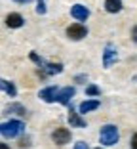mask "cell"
I'll use <instances>...</instances> for the list:
<instances>
[{
    "label": "cell",
    "mask_w": 137,
    "mask_h": 149,
    "mask_svg": "<svg viewBox=\"0 0 137 149\" xmlns=\"http://www.w3.org/2000/svg\"><path fill=\"white\" fill-rule=\"evenodd\" d=\"M74 80H76V82H84V80H88V77H86V74H78Z\"/></svg>",
    "instance_id": "cell-19"
},
{
    "label": "cell",
    "mask_w": 137,
    "mask_h": 149,
    "mask_svg": "<svg viewBox=\"0 0 137 149\" xmlns=\"http://www.w3.org/2000/svg\"><path fill=\"white\" fill-rule=\"evenodd\" d=\"M97 107H99V100H86V101H82V103H80L78 111L82 115H86V113H89V111H95Z\"/></svg>",
    "instance_id": "cell-11"
},
{
    "label": "cell",
    "mask_w": 137,
    "mask_h": 149,
    "mask_svg": "<svg viewBox=\"0 0 137 149\" xmlns=\"http://www.w3.org/2000/svg\"><path fill=\"white\" fill-rule=\"evenodd\" d=\"M105 10L109 13H116L122 10V0H105Z\"/></svg>",
    "instance_id": "cell-12"
},
{
    "label": "cell",
    "mask_w": 137,
    "mask_h": 149,
    "mask_svg": "<svg viewBox=\"0 0 137 149\" xmlns=\"http://www.w3.org/2000/svg\"><path fill=\"white\" fill-rule=\"evenodd\" d=\"M0 149H8V145H6V143H0Z\"/></svg>",
    "instance_id": "cell-23"
},
{
    "label": "cell",
    "mask_w": 137,
    "mask_h": 149,
    "mask_svg": "<svg viewBox=\"0 0 137 149\" xmlns=\"http://www.w3.org/2000/svg\"><path fill=\"white\" fill-rule=\"evenodd\" d=\"M36 13H38V15H44V13H46V4H44V0H38V6H36Z\"/></svg>",
    "instance_id": "cell-17"
},
{
    "label": "cell",
    "mask_w": 137,
    "mask_h": 149,
    "mask_svg": "<svg viewBox=\"0 0 137 149\" xmlns=\"http://www.w3.org/2000/svg\"><path fill=\"white\" fill-rule=\"evenodd\" d=\"M13 2H19V4H27V2H31V0H13Z\"/></svg>",
    "instance_id": "cell-22"
},
{
    "label": "cell",
    "mask_w": 137,
    "mask_h": 149,
    "mask_svg": "<svg viewBox=\"0 0 137 149\" xmlns=\"http://www.w3.org/2000/svg\"><path fill=\"white\" fill-rule=\"evenodd\" d=\"M6 113H15V115H25L27 113V109H25V105H21V103H10L8 107H6Z\"/></svg>",
    "instance_id": "cell-14"
},
{
    "label": "cell",
    "mask_w": 137,
    "mask_h": 149,
    "mask_svg": "<svg viewBox=\"0 0 137 149\" xmlns=\"http://www.w3.org/2000/svg\"><path fill=\"white\" fill-rule=\"evenodd\" d=\"M131 38H133V40H135V42H137V25L133 27V31H131Z\"/></svg>",
    "instance_id": "cell-21"
},
{
    "label": "cell",
    "mask_w": 137,
    "mask_h": 149,
    "mask_svg": "<svg viewBox=\"0 0 137 149\" xmlns=\"http://www.w3.org/2000/svg\"><path fill=\"white\" fill-rule=\"evenodd\" d=\"M29 57H31V59H32V61H34L38 67H44V63H46V61H44V59H42V57H40L36 52H31V54H29Z\"/></svg>",
    "instance_id": "cell-16"
},
{
    "label": "cell",
    "mask_w": 137,
    "mask_h": 149,
    "mask_svg": "<svg viewBox=\"0 0 137 149\" xmlns=\"http://www.w3.org/2000/svg\"><path fill=\"white\" fill-rule=\"evenodd\" d=\"M23 132H25V124L21 120H8V123H2V126H0L2 138H10V140L21 136Z\"/></svg>",
    "instance_id": "cell-1"
},
{
    "label": "cell",
    "mask_w": 137,
    "mask_h": 149,
    "mask_svg": "<svg viewBox=\"0 0 137 149\" xmlns=\"http://www.w3.org/2000/svg\"><path fill=\"white\" fill-rule=\"evenodd\" d=\"M74 149H89V147H88V143H86V141H78V143L74 145Z\"/></svg>",
    "instance_id": "cell-18"
},
{
    "label": "cell",
    "mask_w": 137,
    "mask_h": 149,
    "mask_svg": "<svg viewBox=\"0 0 137 149\" xmlns=\"http://www.w3.org/2000/svg\"><path fill=\"white\" fill-rule=\"evenodd\" d=\"M67 118H69V123H71V126L74 128H86L88 126V123H86V118L80 117V113H76L74 107L69 103V115H67Z\"/></svg>",
    "instance_id": "cell-6"
},
{
    "label": "cell",
    "mask_w": 137,
    "mask_h": 149,
    "mask_svg": "<svg viewBox=\"0 0 137 149\" xmlns=\"http://www.w3.org/2000/svg\"><path fill=\"white\" fill-rule=\"evenodd\" d=\"M23 23H25V19H23L21 13H10L6 17V25L12 27V29H19V27H23Z\"/></svg>",
    "instance_id": "cell-10"
},
{
    "label": "cell",
    "mask_w": 137,
    "mask_h": 149,
    "mask_svg": "<svg viewBox=\"0 0 137 149\" xmlns=\"http://www.w3.org/2000/svg\"><path fill=\"white\" fill-rule=\"evenodd\" d=\"M99 140H101L103 145H116L120 140V134H118V128L114 124H105L99 132Z\"/></svg>",
    "instance_id": "cell-2"
},
{
    "label": "cell",
    "mask_w": 137,
    "mask_h": 149,
    "mask_svg": "<svg viewBox=\"0 0 137 149\" xmlns=\"http://www.w3.org/2000/svg\"><path fill=\"white\" fill-rule=\"evenodd\" d=\"M52 140L57 145H67L71 141V130L69 128H55L52 132Z\"/></svg>",
    "instance_id": "cell-5"
},
{
    "label": "cell",
    "mask_w": 137,
    "mask_h": 149,
    "mask_svg": "<svg viewBox=\"0 0 137 149\" xmlns=\"http://www.w3.org/2000/svg\"><path fill=\"white\" fill-rule=\"evenodd\" d=\"M57 92H59L57 86H46V88L40 90L38 97H40V100H44L46 103H53V101H57Z\"/></svg>",
    "instance_id": "cell-7"
},
{
    "label": "cell",
    "mask_w": 137,
    "mask_h": 149,
    "mask_svg": "<svg viewBox=\"0 0 137 149\" xmlns=\"http://www.w3.org/2000/svg\"><path fill=\"white\" fill-rule=\"evenodd\" d=\"M86 96H101V90H99L97 86H95V84H89L88 88H86Z\"/></svg>",
    "instance_id": "cell-15"
},
{
    "label": "cell",
    "mask_w": 137,
    "mask_h": 149,
    "mask_svg": "<svg viewBox=\"0 0 137 149\" xmlns=\"http://www.w3.org/2000/svg\"><path fill=\"white\" fill-rule=\"evenodd\" d=\"M71 15L76 19V21H86V19L89 17V10L86 8V6H82V4H74L71 8Z\"/></svg>",
    "instance_id": "cell-9"
},
{
    "label": "cell",
    "mask_w": 137,
    "mask_h": 149,
    "mask_svg": "<svg viewBox=\"0 0 137 149\" xmlns=\"http://www.w3.org/2000/svg\"><path fill=\"white\" fill-rule=\"evenodd\" d=\"M74 94H76L74 86H65V88H61V90L57 92V101L61 103V105H69Z\"/></svg>",
    "instance_id": "cell-8"
},
{
    "label": "cell",
    "mask_w": 137,
    "mask_h": 149,
    "mask_svg": "<svg viewBox=\"0 0 137 149\" xmlns=\"http://www.w3.org/2000/svg\"><path fill=\"white\" fill-rule=\"evenodd\" d=\"M97 149H101V147H97Z\"/></svg>",
    "instance_id": "cell-24"
},
{
    "label": "cell",
    "mask_w": 137,
    "mask_h": 149,
    "mask_svg": "<svg viewBox=\"0 0 137 149\" xmlns=\"http://www.w3.org/2000/svg\"><path fill=\"white\" fill-rule=\"evenodd\" d=\"M67 36L71 40H82L88 36V29H86L82 23H72L69 29H67Z\"/></svg>",
    "instance_id": "cell-4"
},
{
    "label": "cell",
    "mask_w": 137,
    "mask_h": 149,
    "mask_svg": "<svg viewBox=\"0 0 137 149\" xmlns=\"http://www.w3.org/2000/svg\"><path fill=\"white\" fill-rule=\"evenodd\" d=\"M131 149H137V134H133L131 138Z\"/></svg>",
    "instance_id": "cell-20"
},
{
    "label": "cell",
    "mask_w": 137,
    "mask_h": 149,
    "mask_svg": "<svg viewBox=\"0 0 137 149\" xmlns=\"http://www.w3.org/2000/svg\"><path fill=\"white\" fill-rule=\"evenodd\" d=\"M116 59H118L116 46H114L112 42H109V44L105 46V50H103V67H105V69H109L112 63H116Z\"/></svg>",
    "instance_id": "cell-3"
},
{
    "label": "cell",
    "mask_w": 137,
    "mask_h": 149,
    "mask_svg": "<svg viewBox=\"0 0 137 149\" xmlns=\"http://www.w3.org/2000/svg\"><path fill=\"white\" fill-rule=\"evenodd\" d=\"M0 84H2V90H4V92L8 94L10 97H15V96H17V90H15V86H13V82H10V80L2 79V80H0Z\"/></svg>",
    "instance_id": "cell-13"
}]
</instances>
